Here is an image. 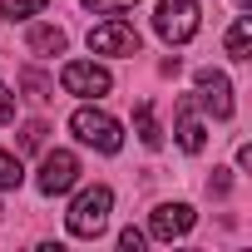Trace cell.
Listing matches in <instances>:
<instances>
[{"instance_id":"obj_2","label":"cell","mask_w":252,"mask_h":252,"mask_svg":"<svg viewBox=\"0 0 252 252\" xmlns=\"http://www.w3.org/2000/svg\"><path fill=\"white\" fill-rule=\"evenodd\" d=\"M69 129H74V139L79 144H89V149H99V154H119L124 149V129H119V119L114 114H104V109H74L69 114Z\"/></svg>"},{"instance_id":"obj_3","label":"cell","mask_w":252,"mask_h":252,"mask_svg":"<svg viewBox=\"0 0 252 252\" xmlns=\"http://www.w3.org/2000/svg\"><path fill=\"white\" fill-rule=\"evenodd\" d=\"M154 30H158L168 45H188V40L198 35V0H158Z\"/></svg>"},{"instance_id":"obj_5","label":"cell","mask_w":252,"mask_h":252,"mask_svg":"<svg viewBox=\"0 0 252 252\" xmlns=\"http://www.w3.org/2000/svg\"><path fill=\"white\" fill-rule=\"evenodd\" d=\"M79 183V158L69 154V149H50L45 158H40V178H35V188L45 193V198H60V193H69Z\"/></svg>"},{"instance_id":"obj_22","label":"cell","mask_w":252,"mask_h":252,"mask_svg":"<svg viewBox=\"0 0 252 252\" xmlns=\"http://www.w3.org/2000/svg\"><path fill=\"white\" fill-rule=\"evenodd\" d=\"M237 5H242V10H247V0H237Z\"/></svg>"},{"instance_id":"obj_10","label":"cell","mask_w":252,"mask_h":252,"mask_svg":"<svg viewBox=\"0 0 252 252\" xmlns=\"http://www.w3.org/2000/svg\"><path fill=\"white\" fill-rule=\"evenodd\" d=\"M134 129L144 139V149H163V129H158V119H154V104H134Z\"/></svg>"},{"instance_id":"obj_1","label":"cell","mask_w":252,"mask_h":252,"mask_svg":"<svg viewBox=\"0 0 252 252\" xmlns=\"http://www.w3.org/2000/svg\"><path fill=\"white\" fill-rule=\"evenodd\" d=\"M109 213H114V193H109L104 183H94V188H84V193L69 203L64 227H69L74 237H99V232L109 227Z\"/></svg>"},{"instance_id":"obj_6","label":"cell","mask_w":252,"mask_h":252,"mask_svg":"<svg viewBox=\"0 0 252 252\" xmlns=\"http://www.w3.org/2000/svg\"><path fill=\"white\" fill-rule=\"evenodd\" d=\"M139 30L129 25V20H104V25H94L89 30V50L94 55H139Z\"/></svg>"},{"instance_id":"obj_14","label":"cell","mask_w":252,"mask_h":252,"mask_svg":"<svg viewBox=\"0 0 252 252\" xmlns=\"http://www.w3.org/2000/svg\"><path fill=\"white\" fill-rule=\"evenodd\" d=\"M45 5H50V0H0V15H5V20H30Z\"/></svg>"},{"instance_id":"obj_18","label":"cell","mask_w":252,"mask_h":252,"mask_svg":"<svg viewBox=\"0 0 252 252\" xmlns=\"http://www.w3.org/2000/svg\"><path fill=\"white\" fill-rule=\"evenodd\" d=\"M10 119H15V94L0 84V124H10Z\"/></svg>"},{"instance_id":"obj_4","label":"cell","mask_w":252,"mask_h":252,"mask_svg":"<svg viewBox=\"0 0 252 252\" xmlns=\"http://www.w3.org/2000/svg\"><path fill=\"white\" fill-rule=\"evenodd\" d=\"M60 89H64V94H79V99H104V94L114 89V79H109V69L94 64V60H69V64L60 69Z\"/></svg>"},{"instance_id":"obj_9","label":"cell","mask_w":252,"mask_h":252,"mask_svg":"<svg viewBox=\"0 0 252 252\" xmlns=\"http://www.w3.org/2000/svg\"><path fill=\"white\" fill-rule=\"evenodd\" d=\"M193 227V208L188 203H163V208H154V218H149V232L158 237V242H173V237H183Z\"/></svg>"},{"instance_id":"obj_19","label":"cell","mask_w":252,"mask_h":252,"mask_svg":"<svg viewBox=\"0 0 252 252\" xmlns=\"http://www.w3.org/2000/svg\"><path fill=\"white\" fill-rule=\"evenodd\" d=\"M119 242L129 247V252H139V247H144V232H139V227H124V232H119Z\"/></svg>"},{"instance_id":"obj_16","label":"cell","mask_w":252,"mask_h":252,"mask_svg":"<svg viewBox=\"0 0 252 252\" xmlns=\"http://www.w3.org/2000/svg\"><path fill=\"white\" fill-rule=\"evenodd\" d=\"M139 0H84L89 15H119V10H134Z\"/></svg>"},{"instance_id":"obj_12","label":"cell","mask_w":252,"mask_h":252,"mask_svg":"<svg viewBox=\"0 0 252 252\" xmlns=\"http://www.w3.org/2000/svg\"><path fill=\"white\" fill-rule=\"evenodd\" d=\"M222 45H227V55H232V60H247V55H252V15H237Z\"/></svg>"},{"instance_id":"obj_8","label":"cell","mask_w":252,"mask_h":252,"mask_svg":"<svg viewBox=\"0 0 252 252\" xmlns=\"http://www.w3.org/2000/svg\"><path fill=\"white\" fill-rule=\"evenodd\" d=\"M173 119H178V149L183 154H203V144H208V129L198 124V99L188 94V99H178V109H173Z\"/></svg>"},{"instance_id":"obj_21","label":"cell","mask_w":252,"mask_h":252,"mask_svg":"<svg viewBox=\"0 0 252 252\" xmlns=\"http://www.w3.org/2000/svg\"><path fill=\"white\" fill-rule=\"evenodd\" d=\"M237 168H252V144H237Z\"/></svg>"},{"instance_id":"obj_13","label":"cell","mask_w":252,"mask_h":252,"mask_svg":"<svg viewBox=\"0 0 252 252\" xmlns=\"http://www.w3.org/2000/svg\"><path fill=\"white\" fill-rule=\"evenodd\" d=\"M20 183H25V168H20V158L0 149V193H10V188H20Z\"/></svg>"},{"instance_id":"obj_15","label":"cell","mask_w":252,"mask_h":252,"mask_svg":"<svg viewBox=\"0 0 252 252\" xmlns=\"http://www.w3.org/2000/svg\"><path fill=\"white\" fill-rule=\"evenodd\" d=\"M20 84L30 89V99H35V104H45V99H55V84H50V79H45L40 69H20Z\"/></svg>"},{"instance_id":"obj_11","label":"cell","mask_w":252,"mask_h":252,"mask_svg":"<svg viewBox=\"0 0 252 252\" xmlns=\"http://www.w3.org/2000/svg\"><path fill=\"white\" fill-rule=\"evenodd\" d=\"M64 30L60 25H30V50L35 55H64Z\"/></svg>"},{"instance_id":"obj_17","label":"cell","mask_w":252,"mask_h":252,"mask_svg":"<svg viewBox=\"0 0 252 252\" xmlns=\"http://www.w3.org/2000/svg\"><path fill=\"white\" fill-rule=\"evenodd\" d=\"M45 134H50L45 124H25V129H20V149H25V154H35V149H45Z\"/></svg>"},{"instance_id":"obj_7","label":"cell","mask_w":252,"mask_h":252,"mask_svg":"<svg viewBox=\"0 0 252 252\" xmlns=\"http://www.w3.org/2000/svg\"><path fill=\"white\" fill-rule=\"evenodd\" d=\"M213 119H232V84L222 69H198V94H193Z\"/></svg>"},{"instance_id":"obj_20","label":"cell","mask_w":252,"mask_h":252,"mask_svg":"<svg viewBox=\"0 0 252 252\" xmlns=\"http://www.w3.org/2000/svg\"><path fill=\"white\" fill-rule=\"evenodd\" d=\"M208 188H213V193H218V198H222V193H227V188H232V178H227V168H218V173H213V183H208Z\"/></svg>"}]
</instances>
